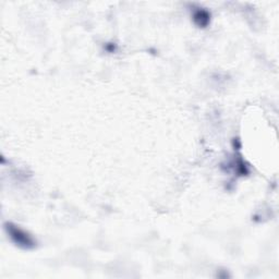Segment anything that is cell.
<instances>
[{"label": "cell", "instance_id": "cell-1", "mask_svg": "<svg viewBox=\"0 0 279 279\" xmlns=\"http://www.w3.org/2000/svg\"><path fill=\"white\" fill-rule=\"evenodd\" d=\"M6 228L8 230V234L10 235L11 239L14 241L16 245H19V247H22L24 249H31L34 247L35 242L33 240V238L19 227L13 226L12 224H8Z\"/></svg>", "mask_w": 279, "mask_h": 279}, {"label": "cell", "instance_id": "cell-2", "mask_svg": "<svg viewBox=\"0 0 279 279\" xmlns=\"http://www.w3.org/2000/svg\"><path fill=\"white\" fill-rule=\"evenodd\" d=\"M193 20L196 26H199L200 28H206L211 20V14L207 10L198 8L193 13Z\"/></svg>", "mask_w": 279, "mask_h": 279}]
</instances>
